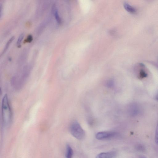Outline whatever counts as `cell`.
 <instances>
[{
	"instance_id": "obj_1",
	"label": "cell",
	"mask_w": 158,
	"mask_h": 158,
	"mask_svg": "<svg viewBox=\"0 0 158 158\" xmlns=\"http://www.w3.org/2000/svg\"><path fill=\"white\" fill-rule=\"evenodd\" d=\"M2 121L6 125H9L12 119V112L7 95L4 96L2 99Z\"/></svg>"
},
{
	"instance_id": "obj_2",
	"label": "cell",
	"mask_w": 158,
	"mask_h": 158,
	"mask_svg": "<svg viewBox=\"0 0 158 158\" xmlns=\"http://www.w3.org/2000/svg\"><path fill=\"white\" fill-rule=\"evenodd\" d=\"M70 129L71 134L76 139L81 140L84 138L85 132L77 122L75 121L72 123Z\"/></svg>"
},
{
	"instance_id": "obj_3",
	"label": "cell",
	"mask_w": 158,
	"mask_h": 158,
	"mask_svg": "<svg viewBox=\"0 0 158 158\" xmlns=\"http://www.w3.org/2000/svg\"><path fill=\"white\" fill-rule=\"evenodd\" d=\"M136 73L137 77L140 80L146 78L148 75L145 65L141 63L139 64L136 67Z\"/></svg>"
},
{
	"instance_id": "obj_4",
	"label": "cell",
	"mask_w": 158,
	"mask_h": 158,
	"mask_svg": "<svg viewBox=\"0 0 158 158\" xmlns=\"http://www.w3.org/2000/svg\"><path fill=\"white\" fill-rule=\"evenodd\" d=\"M117 133L112 131H101L97 133L96 139L98 140H103L113 138L117 136Z\"/></svg>"
},
{
	"instance_id": "obj_5",
	"label": "cell",
	"mask_w": 158,
	"mask_h": 158,
	"mask_svg": "<svg viewBox=\"0 0 158 158\" xmlns=\"http://www.w3.org/2000/svg\"><path fill=\"white\" fill-rule=\"evenodd\" d=\"M116 155L114 152H102L98 154L96 158H114Z\"/></svg>"
},
{
	"instance_id": "obj_6",
	"label": "cell",
	"mask_w": 158,
	"mask_h": 158,
	"mask_svg": "<svg viewBox=\"0 0 158 158\" xmlns=\"http://www.w3.org/2000/svg\"><path fill=\"white\" fill-rule=\"evenodd\" d=\"M52 10L55 19L58 23L60 24L61 23V19L59 14L58 10L55 5L54 4L52 6Z\"/></svg>"
},
{
	"instance_id": "obj_7",
	"label": "cell",
	"mask_w": 158,
	"mask_h": 158,
	"mask_svg": "<svg viewBox=\"0 0 158 158\" xmlns=\"http://www.w3.org/2000/svg\"><path fill=\"white\" fill-rule=\"evenodd\" d=\"M123 6L125 9L131 13L134 14L136 11V9L134 7L127 2H125L123 4Z\"/></svg>"
},
{
	"instance_id": "obj_8",
	"label": "cell",
	"mask_w": 158,
	"mask_h": 158,
	"mask_svg": "<svg viewBox=\"0 0 158 158\" xmlns=\"http://www.w3.org/2000/svg\"><path fill=\"white\" fill-rule=\"evenodd\" d=\"M73 151L71 147L67 145L66 146L65 156L66 158H72Z\"/></svg>"
},
{
	"instance_id": "obj_9",
	"label": "cell",
	"mask_w": 158,
	"mask_h": 158,
	"mask_svg": "<svg viewBox=\"0 0 158 158\" xmlns=\"http://www.w3.org/2000/svg\"><path fill=\"white\" fill-rule=\"evenodd\" d=\"M14 38L15 37L14 36L11 37L7 42L5 45V46L4 48L3 51H2V53L1 54V56H2V55H3L5 52H6L8 47H9L10 44L14 40Z\"/></svg>"
},
{
	"instance_id": "obj_10",
	"label": "cell",
	"mask_w": 158,
	"mask_h": 158,
	"mask_svg": "<svg viewBox=\"0 0 158 158\" xmlns=\"http://www.w3.org/2000/svg\"><path fill=\"white\" fill-rule=\"evenodd\" d=\"M24 35V34L22 33L19 35L18 38L16 43L17 46L18 47H21V44Z\"/></svg>"
},
{
	"instance_id": "obj_11",
	"label": "cell",
	"mask_w": 158,
	"mask_h": 158,
	"mask_svg": "<svg viewBox=\"0 0 158 158\" xmlns=\"http://www.w3.org/2000/svg\"><path fill=\"white\" fill-rule=\"evenodd\" d=\"M136 149L137 150L143 152L145 151V148L144 146L141 144H138L136 146Z\"/></svg>"
},
{
	"instance_id": "obj_12",
	"label": "cell",
	"mask_w": 158,
	"mask_h": 158,
	"mask_svg": "<svg viewBox=\"0 0 158 158\" xmlns=\"http://www.w3.org/2000/svg\"><path fill=\"white\" fill-rule=\"evenodd\" d=\"M155 140L156 144L158 145V119L156 129Z\"/></svg>"
},
{
	"instance_id": "obj_13",
	"label": "cell",
	"mask_w": 158,
	"mask_h": 158,
	"mask_svg": "<svg viewBox=\"0 0 158 158\" xmlns=\"http://www.w3.org/2000/svg\"><path fill=\"white\" fill-rule=\"evenodd\" d=\"M106 85L109 88L112 87L114 85V81L112 79H109L106 82Z\"/></svg>"
},
{
	"instance_id": "obj_14",
	"label": "cell",
	"mask_w": 158,
	"mask_h": 158,
	"mask_svg": "<svg viewBox=\"0 0 158 158\" xmlns=\"http://www.w3.org/2000/svg\"><path fill=\"white\" fill-rule=\"evenodd\" d=\"M32 40V36L31 35H29L25 40H24L25 42H30Z\"/></svg>"
},
{
	"instance_id": "obj_15",
	"label": "cell",
	"mask_w": 158,
	"mask_h": 158,
	"mask_svg": "<svg viewBox=\"0 0 158 158\" xmlns=\"http://www.w3.org/2000/svg\"><path fill=\"white\" fill-rule=\"evenodd\" d=\"M156 99L158 101V93L156 96L155 97Z\"/></svg>"
},
{
	"instance_id": "obj_16",
	"label": "cell",
	"mask_w": 158,
	"mask_h": 158,
	"mask_svg": "<svg viewBox=\"0 0 158 158\" xmlns=\"http://www.w3.org/2000/svg\"><path fill=\"white\" fill-rule=\"evenodd\" d=\"M140 158H143V157H141Z\"/></svg>"
},
{
	"instance_id": "obj_17",
	"label": "cell",
	"mask_w": 158,
	"mask_h": 158,
	"mask_svg": "<svg viewBox=\"0 0 158 158\" xmlns=\"http://www.w3.org/2000/svg\"></svg>"
}]
</instances>
